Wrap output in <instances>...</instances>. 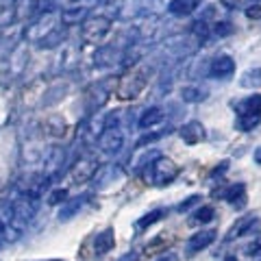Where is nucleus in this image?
Instances as JSON below:
<instances>
[{
    "label": "nucleus",
    "mask_w": 261,
    "mask_h": 261,
    "mask_svg": "<svg viewBox=\"0 0 261 261\" xmlns=\"http://www.w3.org/2000/svg\"><path fill=\"white\" fill-rule=\"evenodd\" d=\"M37 192L39 190H27L22 196H18V198L13 200L11 214H9V224H7V228H5L7 238H9L11 242L20 238V235L24 233V228H27V224L33 220V216H35L37 205H39Z\"/></svg>",
    "instance_id": "obj_1"
},
{
    "label": "nucleus",
    "mask_w": 261,
    "mask_h": 261,
    "mask_svg": "<svg viewBox=\"0 0 261 261\" xmlns=\"http://www.w3.org/2000/svg\"><path fill=\"white\" fill-rule=\"evenodd\" d=\"M100 148L102 152L107 154H116L120 152L122 144H124V133H122V128L118 124V116H109L105 120V130L100 133Z\"/></svg>",
    "instance_id": "obj_2"
},
{
    "label": "nucleus",
    "mask_w": 261,
    "mask_h": 261,
    "mask_svg": "<svg viewBox=\"0 0 261 261\" xmlns=\"http://www.w3.org/2000/svg\"><path fill=\"white\" fill-rule=\"evenodd\" d=\"M178 176V166L166 157H159L150 163V181L152 185H168Z\"/></svg>",
    "instance_id": "obj_3"
},
{
    "label": "nucleus",
    "mask_w": 261,
    "mask_h": 261,
    "mask_svg": "<svg viewBox=\"0 0 261 261\" xmlns=\"http://www.w3.org/2000/svg\"><path fill=\"white\" fill-rule=\"evenodd\" d=\"M146 85H148V70L142 68V70H135V72H130L128 76L122 79L118 94H120V98H135L140 92H144Z\"/></svg>",
    "instance_id": "obj_4"
},
{
    "label": "nucleus",
    "mask_w": 261,
    "mask_h": 261,
    "mask_svg": "<svg viewBox=\"0 0 261 261\" xmlns=\"http://www.w3.org/2000/svg\"><path fill=\"white\" fill-rule=\"evenodd\" d=\"M111 31V20L105 18V15H96V18H89L83 24V39L87 44H98L102 42V37Z\"/></svg>",
    "instance_id": "obj_5"
},
{
    "label": "nucleus",
    "mask_w": 261,
    "mask_h": 261,
    "mask_svg": "<svg viewBox=\"0 0 261 261\" xmlns=\"http://www.w3.org/2000/svg\"><path fill=\"white\" fill-rule=\"evenodd\" d=\"M259 226V218L257 216H246V218H240L231 228H228V235L226 240H235V238H244V235H250L255 228Z\"/></svg>",
    "instance_id": "obj_6"
},
{
    "label": "nucleus",
    "mask_w": 261,
    "mask_h": 261,
    "mask_svg": "<svg viewBox=\"0 0 261 261\" xmlns=\"http://www.w3.org/2000/svg\"><path fill=\"white\" fill-rule=\"evenodd\" d=\"M216 238H218L216 231H198L196 235H192L190 242H187V252H190V255H196V252L209 248L211 244L216 242Z\"/></svg>",
    "instance_id": "obj_7"
},
{
    "label": "nucleus",
    "mask_w": 261,
    "mask_h": 261,
    "mask_svg": "<svg viewBox=\"0 0 261 261\" xmlns=\"http://www.w3.org/2000/svg\"><path fill=\"white\" fill-rule=\"evenodd\" d=\"M235 72V61L231 59L228 55H220L211 61V68H209V74L216 76V79H226Z\"/></svg>",
    "instance_id": "obj_8"
},
{
    "label": "nucleus",
    "mask_w": 261,
    "mask_h": 261,
    "mask_svg": "<svg viewBox=\"0 0 261 261\" xmlns=\"http://www.w3.org/2000/svg\"><path fill=\"white\" fill-rule=\"evenodd\" d=\"M181 140L185 144H198L200 140H205V128L198 120H192L187 124L181 126Z\"/></svg>",
    "instance_id": "obj_9"
},
{
    "label": "nucleus",
    "mask_w": 261,
    "mask_h": 261,
    "mask_svg": "<svg viewBox=\"0 0 261 261\" xmlns=\"http://www.w3.org/2000/svg\"><path fill=\"white\" fill-rule=\"evenodd\" d=\"M113 244H116V231H113V228H105L102 233L96 235L94 252L96 255H107V252L113 248Z\"/></svg>",
    "instance_id": "obj_10"
},
{
    "label": "nucleus",
    "mask_w": 261,
    "mask_h": 261,
    "mask_svg": "<svg viewBox=\"0 0 261 261\" xmlns=\"http://www.w3.org/2000/svg\"><path fill=\"white\" fill-rule=\"evenodd\" d=\"M198 9V0H170L168 11L178 18H185V15H192Z\"/></svg>",
    "instance_id": "obj_11"
},
{
    "label": "nucleus",
    "mask_w": 261,
    "mask_h": 261,
    "mask_svg": "<svg viewBox=\"0 0 261 261\" xmlns=\"http://www.w3.org/2000/svg\"><path fill=\"white\" fill-rule=\"evenodd\" d=\"M224 200H228L231 205L238 202V207H244V200H246V185L244 183H233L228 190H224Z\"/></svg>",
    "instance_id": "obj_12"
},
{
    "label": "nucleus",
    "mask_w": 261,
    "mask_h": 261,
    "mask_svg": "<svg viewBox=\"0 0 261 261\" xmlns=\"http://www.w3.org/2000/svg\"><path fill=\"white\" fill-rule=\"evenodd\" d=\"M235 111L238 116H246V113H261V94L248 96L246 100H242L235 105Z\"/></svg>",
    "instance_id": "obj_13"
},
{
    "label": "nucleus",
    "mask_w": 261,
    "mask_h": 261,
    "mask_svg": "<svg viewBox=\"0 0 261 261\" xmlns=\"http://www.w3.org/2000/svg\"><path fill=\"white\" fill-rule=\"evenodd\" d=\"M163 111L159 107H150V109H146L142 113V118H140V126L142 128H150V126H157L159 122H163Z\"/></svg>",
    "instance_id": "obj_14"
},
{
    "label": "nucleus",
    "mask_w": 261,
    "mask_h": 261,
    "mask_svg": "<svg viewBox=\"0 0 261 261\" xmlns=\"http://www.w3.org/2000/svg\"><path fill=\"white\" fill-rule=\"evenodd\" d=\"M240 85L246 87V89H257L261 87V68H252V70H246L240 79Z\"/></svg>",
    "instance_id": "obj_15"
},
{
    "label": "nucleus",
    "mask_w": 261,
    "mask_h": 261,
    "mask_svg": "<svg viewBox=\"0 0 261 261\" xmlns=\"http://www.w3.org/2000/svg\"><path fill=\"white\" fill-rule=\"evenodd\" d=\"M214 218H216V209L211 207V205H205V207H200V209H196V211H194V216H192V220H190V224H194V226L207 224V222H211Z\"/></svg>",
    "instance_id": "obj_16"
},
{
    "label": "nucleus",
    "mask_w": 261,
    "mask_h": 261,
    "mask_svg": "<svg viewBox=\"0 0 261 261\" xmlns=\"http://www.w3.org/2000/svg\"><path fill=\"white\" fill-rule=\"evenodd\" d=\"M120 172H118V168H113V166H107L105 170H100V172L96 174V178H94V185L98 187V190H105V187L109 185V181H113Z\"/></svg>",
    "instance_id": "obj_17"
},
{
    "label": "nucleus",
    "mask_w": 261,
    "mask_h": 261,
    "mask_svg": "<svg viewBox=\"0 0 261 261\" xmlns=\"http://www.w3.org/2000/svg\"><path fill=\"white\" fill-rule=\"evenodd\" d=\"M83 196L81 198H72V200H65L63 205H61V211H59V220H70L72 216L76 214V211L83 207Z\"/></svg>",
    "instance_id": "obj_18"
},
{
    "label": "nucleus",
    "mask_w": 261,
    "mask_h": 261,
    "mask_svg": "<svg viewBox=\"0 0 261 261\" xmlns=\"http://www.w3.org/2000/svg\"><path fill=\"white\" fill-rule=\"evenodd\" d=\"M94 172H96V163L83 159V161L76 163V168H74V178H76V181H87V178L92 176Z\"/></svg>",
    "instance_id": "obj_19"
},
{
    "label": "nucleus",
    "mask_w": 261,
    "mask_h": 261,
    "mask_svg": "<svg viewBox=\"0 0 261 261\" xmlns=\"http://www.w3.org/2000/svg\"><path fill=\"white\" fill-rule=\"evenodd\" d=\"M15 15V0H0V27H7Z\"/></svg>",
    "instance_id": "obj_20"
},
{
    "label": "nucleus",
    "mask_w": 261,
    "mask_h": 261,
    "mask_svg": "<svg viewBox=\"0 0 261 261\" xmlns=\"http://www.w3.org/2000/svg\"><path fill=\"white\" fill-rule=\"evenodd\" d=\"M261 122V113H246V116H238V128L240 130H252Z\"/></svg>",
    "instance_id": "obj_21"
},
{
    "label": "nucleus",
    "mask_w": 261,
    "mask_h": 261,
    "mask_svg": "<svg viewBox=\"0 0 261 261\" xmlns=\"http://www.w3.org/2000/svg\"><path fill=\"white\" fill-rule=\"evenodd\" d=\"M181 98L185 102H200L207 98V92L200 87H183L181 89Z\"/></svg>",
    "instance_id": "obj_22"
},
{
    "label": "nucleus",
    "mask_w": 261,
    "mask_h": 261,
    "mask_svg": "<svg viewBox=\"0 0 261 261\" xmlns=\"http://www.w3.org/2000/svg\"><path fill=\"white\" fill-rule=\"evenodd\" d=\"M85 15H87L85 7H79V9H76V7H70V9H65V11L61 13V20H63L65 24H76L79 20H83Z\"/></svg>",
    "instance_id": "obj_23"
},
{
    "label": "nucleus",
    "mask_w": 261,
    "mask_h": 261,
    "mask_svg": "<svg viewBox=\"0 0 261 261\" xmlns=\"http://www.w3.org/2000/svg\"><path fill=\"white\" fill-rule=\"evenodd\" d=\"M163 216H166V209H154V211H150V214H146L144 218L137 220V228H148L154 222H159Z\"/></svg>",
    "instance_id": "obj_24"
},
{
    "label": "nucleus",
    "mask_w": 261,
    "mask_h": 261,
    "mask_svg": "<svg viewBox=\"0 0 261 261\" xmlns=\"http://www.w3.org/2000/svg\"><path fill=\"white\" fill-rule=\"evenodd\" d=\"M68 200V190L65 187H57V190L48 196V205H63Z\"/></svg>",
    "instance_id": "obj_25"
},
{
    "label": "nucleus",
    "mask_w": 261,
    "mask_h": 261,
    "mask_svg": "<svg viewBox=\"0 0 261 261\" xmlns=\"http://www.w3.org/2000/svg\"><path fill=\"white\" fill-rule=\"evenodd\" d=\"M214 33L218 37H226V35H231L233 33V27H231V22H216V27H214Z\"/></svg>",
    "instance_id": "obj_26"
},
{
    "label": "nucleus",
    "mask_w": 261,
    "mask_h": 261,
    "mask_svg": "<svg viewBox=\"0 0 261 261\" xmlns=\"http://www.w3.org/2000/svg\"><path fill=\"white\" fill-rule=\"evenodd\" d=\"M194 35L198 37V42H205L207 39V24H205V20H198L194 24Z\"/></svg>",
    "instance_id": "obj_27"
},
{
    "label": "nucleus",
    "mask_w": 261,
    "mask_h": 261,
    "mask_svg": "<svg viewBox=\"0 0 261 261\" xmlns=\"http://www.w3.org/2000/svg\"><path fill=\"white\" fill-rule=\"evenodd\" d=\"M198 202H200V196H196V194H194V196H190V198H187L185 202H181V205H178L176 209L181 211V214H185V211H190L194 205H198Z\"/></svg>",
    "instance_id": "obj_28"
},
{
    "label": "nucleus",
    "mask_w": 261,
    "mask_h": 261,
    "mask_svg": "<svg viewBox=\"0 0 261 261\" xmlns=\"http://www.w3.org/2000/svg\"><path fill=\"white\" fill-rule=\"evenodd\" d=\"M246 252H248L250 257H255V255H259V252H261V233L255 235V240L250 242V246L246 248Z\"/></svg>",
    "instance_id": "obj_29"
},
{
    "label": "nucleus",
    "mask_w": 261,
    "mask_h": 261,
    "mask_svg": "<svg viewBox=\"0 0 261 261\" xmlns=\"http://www.w3.org/2000/svg\"><path fill=\"white\" fill-rule=\"evenodd\" d=\"M246 15L248 18H252V20H261V7L257 5V7H250V9L246 11Z\"/></svg>",
    "instance_id": "obj_30"
},
{
    "label": "nucleus",
    "mask_w": 261,
    "mask_h": 261,
    "mask_svg": "<svg viewBox=\"0 0 261 261\" xmlns=\"http://www.w3.org/2000/svg\"><path fill=\"white\" fill-rule=\"evenodd\" d=\"M118 261H140V255H137V252H126V255L120 257Z\"/></svg>",
    "instance_id": "obj_31"
},
{
    "label": "nucleus",
    "mask_w": 261,
    "mask_h": 261,
    "mask_svg": "<svg viewBox=\"0 0 261 261\" xmlns=\"http://www.w3.org/2000/svg\"><path fill=\"white\" fill-rule=\"evenodd\" d=\"M5 238H7V233H5V226H3V222H0V246H3Z\"/></svg>",
    "instance_id": "obj_32"
},
{
    "label": "nucleus",
    "mask_w": 261,
    "mask_h": 261,
    "mask_svg": "<svg viewBox=\"0 0 261 261\" xmlns=\"http://www.w3.org/2000/svg\"><path fill=\"white\" fill-rule=\"evenodd\" d=\"M255 161H257L259 166H261V146H259V148L255 150Z\"/></svg>",
    "instance_id": "obj_33"
},
{
    "label": "nucleus",
    "mask_w": 261,
    "mask_h": 261,
    "mask_svg": "<svg viewBox=\"0 0 261 261\" xmlns=\"http://www.w3.org/2000/svg\"><path fill=\"white\" fill-rule=\"evenodd\" d=\"M224 261H238V257H235V255H228Z\"/></svg>",
    "instance_id": "obj_34"
},
{
    "label": "nucleus",
    "mask_w": 261,
    "mask_h": 261,
    "mask_svg": "<svg viewBox=\"0 0 261 261\" xmlns=\"http://www.w3.org/2000/svg\"><path fill=\"white\" fill-rule=\"evenodd\" d=\"M159 261H174V257H163V259H159Z\"/></svg>",
    "instance_id": "obj_35"
},
{
    "label": "nucleus",
    "mask_w": 261,
    "mask_h": 261,
    "mask_svg": "<svg viewBox=\"0 0 261 261\" xmlns=\"http://www.w3.org/2000/svg\"><path fill=\"white\" fill-rule=\"evenodd\" d=\"M255 3H261V0H255Z\"/></svg>",
    "instance_id": "obj_36"
},
{
    "label": "nucleus",
    "mask_w": 261,
    "mask_h": 261,
    "mask_svg": "<svg viewBox=\"0 0 261 261\" xmlns=\"http://www.w3.org/2000/svg\"><path fill=\"white\" fill-rule=\"evenodd\" d=\"M53 261H59V259H53Z\"/></svg>",
    "instance_id": "obj_37"
}]
</instances>
